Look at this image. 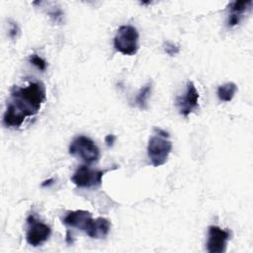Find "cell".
I'll return each instance as SVG.
<instances>
[{
  "label": "cell",
  "instance_id": "cell-1",
  "mask_svg": "<svg viewBox=\"0 0 253 253\" xmlns=\"http://www.w3.org/2000/svg\"><path fill=\"white\" fill-rule=\"evenodd\" d=\"M44 100V86L41 82L34 81L26 87L14 88L11 91V101L7 106L26 119L37 114Z\"/></svg>",
  "mask_w": 253,
  "mask_h": 253
},
{
  "label": "cell",
  "instance_id": "cell-2",
  "mask_svg": "<svg viewBox=\"0 0 253 253\" xmlns=\"http://www.w3.org/2000/svg\"><path fill=\"white\" fill-rule=\"evenodd\" d=\"M154 134L149 138L147 155L151 164L155 167L166 163L172 150V142L169 140V133L159 127H154Z\"/></svg>",
  "mask_w": 253,
  "mask_h": 253
},
{
  "label": "cell",
  "instance_id": "cell-3",
  "mask_svg": "<svg viewBox=\"0 0 253 253\" xmlns=\"http://www.w3.org/2000/svg\"><path fill=\"white\" fill-rule=\"evenodd\" d=\"M138 32L130 25L121 26L114 38V47L125 55H133L138 50Z\"/></svg>",
  "mask_w": 253,
  "mask_h": 253
},
{
  "label": "cell",
  "instance_id": "cell-4",
  "mask_svg": "<svg viewBox=\"0 0 253 253\" xmlns=\"http://www.w3.org/2000/svg\"><path fill=\"white\" fill-rule=\"evenodd\" d=\"M69 154L80 158L86 164L96 162L100 157V150L97 144L88 136H76L69 145Z\"/></svg>",
  "mask_w": 253,
  "mask_h": 253
},
{
  "label": "cell",
  "instance_id": "cell-5",
  "mask_svg": "<svg viewBox=\"0 0 253 253\" xmlns=\"http://www.w3.org/2000/svg\"><path fill=\"white\" fill-rule=\"evenodd\" d=\"M108 170H94L87 165L77 168L71 177V182L79 188H96L101 185L102 177Z\"/></svg>",
  "mask_w": 253,
  "mask_h": 253
},
{
  "label": "cell",
  "instance_id": "cell-6",
  "mask_svg": "<svg viewBox=\"0 0 253 253\" xmlns=\"http://www.w3.org/2000/svg\"><path fill=\"white\" fill-rule=\"evenodd\" d=\"M27 222L29 224V228L26 233V240L28 244L37 247L44 243L51 234V228L41 222L36 218L34 214H30L27 218Z\"/></svg>",
  "mask_w": 253,
  "mask_h": 253
},
{
  "label": "cell",
  "instance_id": "cell-7",
  "mask_svg": "<svg viewBox=\"0 0 253 253\" xmlns=\"http://www.w3.org/2000/svg\"><path fill=\"white\" fill-rule=\"evenodd\" d=\"M176 105L180 114L184 117H188L199 107V93L192 81L187 82L185 94L176 98Z\"/></svg>",
  "mask_w": 253,
  "mask_h": 253
},
{
  "label": "cell",
  "instance_id": "cell-8",
  "mask_svg": "<svg viewBox=\"0 0 253 253\" xmlns=\"http://www.w3.org/2000/svg\"><path fill=\"white\" fill-rule=\"evenodd\" d=\"M230 233L226 229H222L216 225L209 226L207 250L210 253H222L226 249L227 241Z\"/></svg>",
  "mask_w": 253,
  "mask_h": 253
},
{
  "label": "cell",
  "instance_id": "cell-9",
  "mask_svg": "<svg viewBox=\"0 0 253 253\" xmlns=\"http://www.w3.org/2000/svg\"><path fill=\"white\" fill-rule=\"evenodd\" d=\"M62 221L64 224L78 228L88 235L92 228L94 218L92 217V213L90 211L84 210H76L68 211Z\"/></svg>",
  "mask_w": 253,
  "mask_h": 253
},
{
  "label": "cell",
  "instance_id": "cell-10",
  "mask_svg": "<svg viewBox=\"0 0 253 253\" xmlns=\"http://www.w3.org/2000/svg\"><path fill=\"white\" fill-rule=\"evenodd\" d=\"M111 229V222L106 217H97L94 218L92 228L88 233V236L91 238H104L108 235Z\"/></svg>",
  "mask_w": 253,
  "mask_h": 253
},
{
  "label": "cell",
  "instance_id": "cell-11",
  "mask_svg": "<svg viewBox=\"0 0 253 253\" xmlns=\"http://www.w3.org/2000/svg\"><path fill=\"white\" fill-rule=\"evenodd\" d=\"M237 91V86L233 82L224 83L217 88V97L222 102H230Z\"/></svg>",
  "mask_w": 253,
  "mask_h": 253
},
{
  "label": "cell",
  "instance_id": "cell-12",
  "mask_svg": "<svg viewBox=\"0 0 253 253\" xmlns=\"http://www.w3.org/2000/svg\"><path fill=\"white\" fill-rule=\"evenodd\" d=\"M151 90H152V85L150 82L140 88L139 92L135 97V105L139 109L143 110L147 108V100L151 94Z\"/></svg>",
  "mask_w": 253,
  "mask_h": 253
},
{
  "label": "cell",
  "instance_id": "cell-13",
  "mask_svg": "<svg viewBox=\"0 0 253 253\" xmlns=\"http://www.w3.org/2000/svg\"><path fill=\"white\" fill-rule=\"evenodd\" d=\"M252 5V1L248 0V1H234L232 3H230L229 8L231 11V14H237V15H242L247 9L250 8V6Z\"/></svg>",
  "mask_w": 253,
  "mask_h": 253
},
{
  "label": "cell",
  "instance_id": "cell-14",
  "mask_svg": "<svg viewBox=\"0 0 253 253\" xmlns=\"http://www.w3.org/2000/svg\"><path fill=\"white\" fill-rule=\"evenodd\" d=\"M29 61L30 63H32L33 65H35L39 70L41 71H45L46 67H47V64H46V61L42 58L41 56H39L38 54H31L30 57H29Z\"/></svg>",
  "mask_w": 253,
  "mask_h": 253
},
{
  "label": "cell",
  "instance_id": "cell-15",
  "mask_svg": "<svg viewBox=\"0 0 253 253\" xmlns=\"http://www.w3.org/2000/svg\"><path fill=\"white\" fill-rule=\"evenodd\" d=\"M164 51L170 55V56H173L175 54H177L179 52V46L177 44H175L174 42H164Z\"/></svg>",
  "mask_w": 253,
  "mask_h": 253
},
{
  "label": "cell",
  "instance_id": "cell-16",
  "mask_svg": "<svg viewBox=\"0 0 253 253\" xmlns=\"http://www.w3.org/2000/svg\"><path fill=\"white\" fill-rule=\"evenodd\" d=\"M241 20V16L240 15H237V14H231L229 15L228 17V26L230 27H233V26H236L239 24Z\"/></svg>",
  "mask_w": 253,
  "mask_h": 253
},
{
  "label": "cell",
  "instance_id": "cell-17",
  "mask_svg": "<svg viewBox=\"0 0 253 253\" xmlns=\"http://www.w3.org/2000/svg\"><path fill=\"white\" fill-rule=\"evenodd\" d=\"M18 33H19V28H18L17 24L14 23V22H12V23L10 24V33H9L10 37H11L12 39H16Z\"/></svg>",
  "mask_w": 253,
  "mask_h": 253
},
{
  "label": "cell",
  "instance_id": "cell-18",
  "mask_svg": "<svg viewBox=\"0 0 253 253\" xmlns=\"http://www.w3.org/2000/svg\"><path fill=\"white\" fill-rule=\"evenodd\" d=\"M115 140H116V136L114 134H108L105 136V142H106L107 146H109V147L114 145Z\"/></svg>",
  "mask_w": 253,
  "mask_h": 253
},
{
  "label": "cell",
  "instance_id": "cell-19",
  "mask_svg": "<svg viewBox=\"0 0 253 253\" xmlns=\"http://www.w3.org/2000/svg\"><path fill=\"white\" fill-rule=\"evenodd\" d=\"M53 181H54V180H53L52 178H50V179L44 181V182L42 184V187H48V186H50V185L53 183Z\"/></svg>",
  "mask_w": 253,
  "mask_h": 253
}]
</instances>
